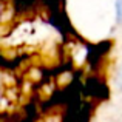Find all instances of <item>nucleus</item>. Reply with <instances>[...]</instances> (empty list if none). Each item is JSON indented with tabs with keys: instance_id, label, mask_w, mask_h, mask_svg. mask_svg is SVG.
Wrapping results in <instances>:
<instances>
[{
	"instance_id": "nucleus-1",
	"label": "nucleus",
	"mask_w": 122,
	"mask_h": 122,
	"mask_svg": "<svg viewBox=\"0 0 122 122\" xmlns=\"http://www.w3.org/2000/svg\"><path fill=\"white\" fill-rule=\"evenodd\" d=\"M116 14H117V22L122 25V0H116Z\"/></svg>"
},
{
	"instance_id": "nucleus-2",
	"label": "nucleus",
	"mask_w": 122,
	"mask_h": 122,
	"mask_svg": "<svg viewBox=\"0 0 122 122\" xmlns=\"http://www.w3.org/2000/svg\"><path fill=\"white\" fill-rule=\"evenodd\" d=\"M117 85H119V88H121V91H122V66H121V70H119V74H117Z\"/></svg>"
}]
</instances>
